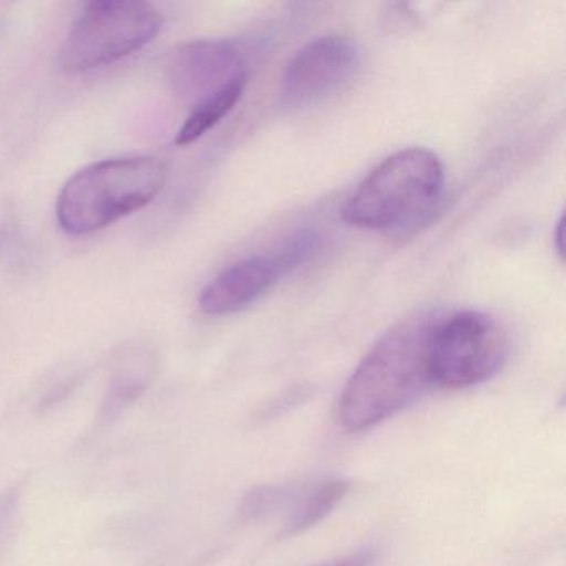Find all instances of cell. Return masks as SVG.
Segmentation results:
<instances>
[{
    "mask_svg": "<svg viewBox=\"0 0 566 566\" xmlns=\"http://www.w3.org/2000/svg\"><path fill=\"white\" fill-rule=\"evenodd\" d=\"M168 174L167 161L147 155L88 165L59 195V227L71 237L97 233L148 207L164 190Z\"/></svg>",
    "mask_w": 566,
    "mask_h": 566,
    "instance_id": "7a4b0ae2",
    "label": "cell"
},
{
    "mask_svg": "<svg viewBox=\"0 0 566 566\" xmlns=\"http://www.w3.org/2000/svg\"><path fill=\"white\" fill-rule=\"evenodd\" d=\"M443 167L426 148L397 151L377 165L343 208V220L367 230L406 231L439 207Z\"/></svg>",
    "mask_w": 566,
    "mask_h": 566,
    "instance_id": "3957f363",
    "label": "cell"
},
{
    "mask_svg": "<svg viewBox=\"0 0 566 566\" xmlns=\"http://www.w3.org/2000/svg\"><path fill=\"white\" fill-rule=\"evenodd\" d=\"M346 493L347 483L343 480H327L316 489H311L294 506L293 515L286 523V532L296 535L313 528L339 505Z\"/></svg>",
    "mask_w": 566,
    "mask_h": 566,
    "instance_id": "30bf717a",
    "label": "cell"
},
{
    "mask_svg": "<svg viewBox=\"0 0 566 566\" xmlns=\"http://www.w3.org/2000/svg\"><path fill=\"white\" fill-rule=\"evenodd\" d=\"M247 85L248 75H244V77L231 82L230 85L221 88L217 94L210 95L200 104L195 105L193 111L188 115L187 120L178 132L177 140H175L177 145L187 147V145L200 140L211 128L217 127L237 107L238 102L243 97Z\"/></svg>",
    "mask_w": 566,
    "mask_h": 566,
    "instance_id": "9c48e42d",
    "label": "cell"
},
{
    "mask_svg": "<svg viewBox=\"0 0 566 566\" xmlns=\"http://www.w3.org/2000/svg\"><path fill=\"white\" fill-rule=\"evenodd\" d=\"M284 496H286V489H281V486H261V489L254 490V492L247 496L243 513H247L248 516L266 513L268 510L283 502Z\"/></svg>",
    "mask_w": 566,
    "mask_h": 566,
    "instance_id": "8fae6325",
    "label": "cell"
},
{
    "mask_svg": "<svg viewBox=\"0 0 566 566\" xmlns=\"http://www.w3.org/2000/svg\"><path fill=\"white\" fill-rule=\"evenodd\" d=\"M433 323L426 314L403 321L366 354L340 394L344 429H374L422 396L430 386L427 346Z\"/></svg>",
    "mask_w": 566,
    "mask_h": 566,
    "instance_id": "6da1fadb",
    "label": "cell"
},
{
    "mask_svg": "<svg viewBox=\"0 0 566 566\" xmlns=\"http://www.w3.org/2000/svg\"><path fill=\"white\" fill-rule=\"evenodd\" d=\"M509 357L505 331L489 314L462 311L436 319L427 346L430 386L465 389L502 370Z\"/></svg>",
    "mask_w": 566,
    "mask_h": 566,
    "instance_id": "5b68a950",
    "label": "cell"
},
{
    "mask_svg": "<svg viewBox=\"0 0 566 566\" xmlns=\"http://www.w3.org/2000/svg\"><path fill=\"white\" fill-rule=\"evenodd\" d=\"M164 19L150 2H92L72 25L59 52V69L77 75L107 67L150 44Z\"/></svg>",
    "mask_w": 566,
    "mask_h": 566,
    "instance_id": "277c9868",
    "label": "cell"
},
{
    "mask_svg": "<svg viewBox=\"0 0 566 566\" xmlns=\"http://www.w3.org/2000/svg\"><path fill=\"white\" fill-rule=\"evenodd\" d=\"M286 276L273 251L244 258L221 271L201 291L200 310L210 316L240 313L256 303L281 277Z\"/></svg>",
    "mask_w": 566,
    "mask_h": 566,
    "instance_id": "ba28073f",
    "label": "cell"
},
{
    "mask_svg": "<svg viewBox=\"0 0 566 566\" xmlns=\"http://www.w3.org/2000/svg\"><path fill=\"white\" fill-rule=\"evenodd\" d=\"M563 230H565V218L559 217L558 223H556L555 244L556 251L559 256L563 258Z\"/></svg>",
    "mask_w": 566,
    "mask_h": 566,
    "instance_id": "4fadbf2b",
    "label": "cell"
},
{
    "mask_svg": "<svg viewBox=\"0 0 566 566\" xmlns=\"http://www.w3.org/2000/svg\"><path fill=\"white\" fill-rule=\"evenodd\" d=\"M244 75L243 52L228 41L188 42L175 52L170 64L175 94L193 107Z\"/></svg>",
    "mask_w": 566,
    "mask_h": 566,
    "instance_id": "52a82bcc",
    "label": "cell"
},
{
    "mask_svg": "<svg viewBox=\"0 0 566 566\" xmlns=\"http://www.w3.org/2000/svg\"><path fill=\"white\" fill-rule=\"evenodd\" d=\"M360 51L346 35L331 34L304 45L287 64L281 94L293 107H313L353 81Z\"/></svg>",
    "mask_w": 566,
    "mask_h": 566,
    "instance_id": "8992f818",
    "label": "cell"
},
{
    "mask_svg": "<svg viewBox=\"0 0 566 566\" xmlns=\"http://www.w3.org/2000/svg\"><path fill=\"white\" fill-rule=\"evenodd\" d=\"M376 562L377 553L374 549H363L319 566H376Z\"/></svg>",
    "mask_w": 566,
    "mask_h": 566,
    "instance_id": "7c38bea8",
    "label": "cell"
}]
</instances>
